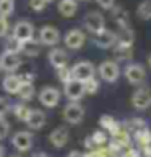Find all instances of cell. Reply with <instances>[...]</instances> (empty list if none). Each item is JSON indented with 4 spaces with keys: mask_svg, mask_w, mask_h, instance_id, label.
Segmentation results:
<instances>
[{
    "mask_svg": "<svg viewBox=\"0 0 151 157\" xmlns=\"http://www.w3.org/2000/svg\"><path fill=\"white\" fill-rule=\"evenodd\" d=\"M70 70H72V79L81 81V83L89 78H94V65L88 60L77 62Z\"/></svg>",
    "mask_w": 151,
    "mask_h": 157,
    "instance_id": "obj_1",
    "label": "cell"
},
{
    "mask_svg": "<svg viewBox=\"0 0 151 157\" xmlns=\"http://www.w3.org/2000/svg\"><path fill=\"white\" fill-rule=\"evenodd\" d=\"M62 115H63V120H65L67 123L78 125L85 117V109L81 107L78 102H70V104H67V105L63 107Z\"/></svg>",
    "mask_w": 151,
    "mask_h": 157,
    "instance_id": "obj_2",
    "label": "cell"
},
{
    "mask_svg": "<svg viewBox=\"0 0 151 157\" xmlns=\"http://www.w3.org/2000/svg\"><path fill=\"white\" fill-rule=\"evenodd\" d=\"M83 25H85L86 29L93 34H97L102 29H106V20H104L102 13H99V11H89V13L85 16Z\"/></svg>",
    "mask_w": 151,
    "mask_h": 157,
    "instance_id": "obj_3",
    "label": "cell"
},
{
    "mask_svg": "<svg viewBox=\"0 0 151 157\" xmlns=\"http://www.w3.org/2000/svg\"><path fill=\"white\" fill-rule=\"evenodd\" d=\"M11 36L16 40H20L21 44H25V42H28V40H31L34 37V26L30 21L21 20L13 26V34H11Z\"/></svg>",
    "mask_w": 151,
    "mask_h": 157,
    "instance_id": "obj_4",
    "label": "cell"
},
{
    "mask_svg": "<svg viewBox=\"0 0 151 157\" xmlns=\"http://www.w3.org/2000/svg\"><path fill=\"white\" fill-rule=\"evenodd\" d=\"M97 71H99V76L107 81V83H114L117 81L120 70H119V63L114 60H104L99 67H97Z\"/></svg>",
    "mask_w": 151,
    "mask_h": 157,
    "instance_id": "obj_5",
    "label": "cell"
},
{
    "mask_svg": "<svg viewBox=\"0 0 151 157\" xmlns=\"http://www.w3.org/2000/svg\"><path fill=\"white\" fill-rule=\"evenodd\" d=\"M59 40H60V33L55 26L46 25L41 28V31H39V44L41 45L54 47V45L59 44Z\"/></svg>",
    "mask_w": 151,
    "mask_h": 157,
    "instance_id": "obj_6",
    "label": "cell"
},
{
    "mask_svg": "<svg viewBox=\"0 0 151 157\" xmlns=\"http://www.w3.org/2000/svg\"><path fill=\"white\" fill-rule=\"evenodd\" d=\"M39 102L49 109L55 107L60 102V91L54 88V86H46V88L39 91Z\"/></svg>",
    "mask_w": 151,
    "mask_h": 157,
    "instance_id": "obj_7",
    "label": "cell"
},
{
    "mask_svg": "<svg viewBox=\"0 0 151 157\" xmlns=\"http://www.w3.org/2000/svg\"><path fill=\"white\" fill-rule=\"evenodd\" d=\"M63 94L70 102H78L81 97L85 96V89H83V83L77 79H70L63 84Z\"/></svg>",
    "mask_w": 151,
    "mask_h": 157,
    "instance_id": "obj_8",
    "label": "cell"
},
{
    "mask_svg": "<svg viewBox=\"0 0 151 157\" xmlns=\"http://www.w3.org/2000/svg\"><path fill=\"white\" fill-rule=\"evenodd\" d=\"M11 144L16 151L20 152H28L33 147V136L31 133L28 131H16L13 136H11Z\"/></svg>",
    "mask_w": 151,
    "mask_h": 157,
    "instance_id": "obj_9",
    "label": "cell"
},
{
    "mask_svg": "<svg viewBox=\"0 0 151 157\" xmlns=\"http://www.w3.org/2000/svg\"><path fill=\"white\" fill-rule=\"evenodd\" d=\"M125 78L130 84H141L145 78H146V73H145V68L140 63H130V65L125 67Z\"/></svg>",
    "mask_w": 151,
    "mask_h": 157,
    "instance_id": "obj_10",
    "label": "cell"
},
{
    "mask_svg": "<svg viewBox=\"0 0 151 157\" xmlns=\"http://www.w3.org/2000/svg\"><path fill=\"white\" fill-rule=\"evenodd\" d=\"M85 40H86V36L83 31L80 29H72L68 31L65 34V37H63V42H65V45L70 50H78L85 45Z\"/></svg>",
    "mask_w": 151,
    "mask_h": 157,
    "instance_id": "obj_11",
    "label": "cell"
},
{
    "mask_svg": "<svg viewBox=\"0 0 151 157\" xmlns=\"http://www.w3.org/2000/svg\"><path fill=\"white\" fill-rule=\"evenodd\" d=\"M21 65V60L16 54H10V52H2L0 55V70L7 71L8 75L16 71Z\"/></svg>",
    "mask_w": 151,
    "mask_h": 157,
    "instance_id": "obj_12",
    "label": "cell"
},
{
    "mask_svg": "<svg viewBox=\"0 0 151 157\" xmlns=\"http://www.w3.org/2000/svg\"><path fill=\"white\" fill-rule=\"evenodd\" d=\"M68 138H70V135H68V130H67V128H65V126H57L55 130L50 131L49 141H50V144H52L54 147L60 149V147H63V146L68 143Z\"/></svg>",
    "mask_w": 151,
    "mask_h": 157,
    "instance_id": "obj_13",
    "label": "cell"
},
{
    "mask_svg": "<svg viewBox=\"0 0 151 157\" xmlns=\"http://www.w3.org/2000/svg\"><path fill=\"white\" fill-rule=\"evenodd\" d=\"M132 104L137 110H145L151 105V99H149V91L146 88H140L138 91L133 92L132 96Z\"/></svg>",
    "mask_w": 151,
    "mask_h": 157,
    "instance_id": "obj_14",
    "label": "cell"
},
{
    "mask_svg": "<svg viewBox=\"0 0 151 157\" xmlns=\"http://www.w3.org/2000/svg\"><path fill=\"white\" fill-rule=\"evenodd\" d=\"M94 44L99 49H111L115 45V33L109 29H102L101 33L94 34Z\"/></svg>",
    "mask_w": 151,
    "mask_h": 157,
    "instance_id": "obj_15",
    "label": "cell"
},
{
    "mask_svg": "<svg viewBox=\"0 0 151 157\" xmlns=\"http://www.w3.org/2000/svg\"><path fill=\"white\" fill-rule=\"evenodd\" d=\"M47 57H49L50 65L54 67V68L67 67V63H68V55H67V52L63 50V49H59V47L50 49L49 54H47Z\"/></svg>",
    "mask_w": 151,
    "mask_h": 157,
    "instance_id": "obj_16",
    "label": "cell"
},
{
    "mask_svg": "<svg viewBox=\"0 0 151 157\" xmlns=\"http://www.w3.org/2000/svg\"><path fill=\"white\" fill-rule=\"evenodd\" d=\"M26 123L31 130H41L46 125V113L41 110H31L30 117L26 118Z\"/></svg>",
    "mask_w": 151,
    "mask_h": 157,
    "instance_id": "obj_17",
    "label": "cell"
},
{
    "mask_svg": "<svg viewBox=\"0 0 151 157\" xmlns=\"http://www.w3.org/2000/svg\"><path fill=\"white\" fill-rule=\"evenodd\" d=\"M57 10H59V13L62 16H65V18H70L77 13L78 10V3L77 0H60L59 5H57Z\"/></svg>",
    "mask_w": 151,
    "mask_h": 157,
    "instance_id": "obj_18",
    "label": "cell"
},
{
    "mask_svg": "<svg viewBox=\"0 0 151 157\" xmlns=\"http://www.w3.org/2000/svg\"><path fill=\"white\" fill-rule=\"evenodd\" d=\"M2 86H3V89L7 91V92H10V94H16L18 89H20V86H21L20 76H18V75H15V73L7 75V76L3 78Z\"/></svg>",
    "mask_w": 151,
    "mask_h": 157,
    "instance_id": "obj_19",
    "label": "cell"
},
{
    "mask_svg": "<svg viewBox=\"0 0 151 157\" xmlns=\"http://www.w3.org/2000/svg\"><path fill=\"white\" fill-rule=\"evenodd\" d=\"M122 126H124L125 130L130 133V136H132V135L135 136V135H138L140 131H143V130H146V128H148L146 121H145L143 118H130L129 121H125Z\"/></svg>",
    "mask_w": 151,
    "mask_h": 157,
    "instance_id": "obj_20",
    "label": "cell"
},
{
    "mask_svg": "<svg viewBox=\"0 0 151 157\" xmlns=\"http://www.w3.org/2000/svg\"><path fill=\"white\" fill-rule=\"evenodd\" d=\"M133 39H135V34L129 28H119V33L115 34V44L120 45H132L133 47Z\"/></svg>",
    "mask_w": 151,
    "mask_h": 157,
    "instance_id": "obj_21",
    "label": "cell"
},
{
    "mask_svg": "<svg viewBox=\"0 0 151 157\" xmlns=\"http://www.w3.org/2000/svg\"><path fill=\"white\" fill-rule=\"evenodd\" d=\"M99 125H101V128L104 131L111 133V135H114L115 131H119V128H120V123L112 117V115H101Z\"/></svg>",
    "mask_w": 151,
    "mask_h": 157,
    "instance_id": "obj_22",
    "label": "cell"
},
{
    "mask_svg": "<svg viewBox=\"0 0 151 157\" xmlns=\"http://www.w3.org/2000/svg\"><path fill=\"white\" fill-rule=\"evenodd\" d=\"M112 141L115 144H119L120 147H129L130 146V141H132V136H130V133L120 125L119 131H115L114 135H112Z\"/></svg>",
    "mask_w": 151,
    "mask_h": 157,
    "instance_id": "obj_23",
    "label": "cell"
},
{
    "mask_svg": "<svg viewBox=\"0 0 151 157\" xmlns=\"http://www.w3.org/2000/svg\"><path fill=\"white\" fill-rule=\"evenodd\" d=\"M112 16H114V20L117 21V25L119 28H129V13L125 11V8H122V7H114L112 10Z\"/></svg>",
    "mask_w": 151,
    "mask_h": 157,
    "instance_id": "obj_24",
    "label": "cell"
},
{
    "mask_svg": "<svg viewBox=\"0 0 151 157\" xmlns=\"http://www.w3.org/2000/svg\"><path fill=\"white\" fill-rule=\"evenodd\" d=\"M114 55L119 60H130L133 57V47L132 45H120L115 44L114 45Z\"/></svg>",
    "mask_w": 151,
    "mask_h": 157,
    "instance_id": "obj_25",
    "label": "cell"
},
{
    "mask_svg": "<svg viewBox=\"0 0 151 157\" xmlns=\"http://www.w3.org/2000/svg\"><path fill=\"white\" fill-rule=\"evenodd\" d=\"M34 92H36V89H34L33 83H21L16 94H18L20 99H23V101H31V99L34 97Z\"/></svg>",
    "mask_w": 151,
    "mask_h": 157,
    "instance_id": "obj_26",
    "label": "cell"
},
{
    "mask_svg": "<svg viewBox=\"0 0 151 157\" xmlns=\"http://www.w3.org/2000/svg\"><path fill=\"white\" fill-rule=\"evenodd\" d=\"M39 50H41V44H39V40H34V39L28 40V42L21 45V52H25L30 57H36L39 54Z\"/></svg>",
    "mask_w": 151,
    "mask_h": 157,
    "instance_id": "obj_27",
    "label": "cell"
},
{
    "mask_svg": "<svg viewBox=\"0 0 151 157\" xmlns=\"http://www.w3.org/2000/svg\"><path fill=\"white\" fill-rule=\"evenodd\" d=\"M137 15L141 20H151V0H143L137 8Z\"/></svg>",
    "mask_w": 151,
    "mask_h": 157,
    "instance_id": "obj_28",
    "label": "cell"
},
{
    "mask_svg": "<svg viewBox=\"0 0 151 157\" xmlns=\"http://www.w3.org/2000/svg\"><path fill=\"white\" fill-rule=\"evenodd\" d=\"M30 112H31V109L25 105V104H15L13 105V113H15V117L21 120V121H26V118L30 117Z\"/></svg>",
    "mask_w": 151,
    "mask_h": 157,
    "instance_id": "obj_29",
    "label": "cell"
},
{
    "mask_svg": "<svg viewBox=\"0 0 151 157\" xmlns=\"http://www.w3.org/2000/svg\"><path fill=\"white\" fill-rule=\"evenodd\" d=\"M21 42L16 40L13 36H8L7 37V42H5V52H10V54H16L18 55L21 52Z\"/></svg>",
    "mask_w": 151,
    "mask_h": 157,
    "instance_id": "obj_30",
    "label": "cell"
},
{
    "mask_svg": "<svg viewBox=\"0 0 151 157\" xmlns=\"http://www.w3.org/2000/svg\"><path fill=\"white\" fill-rule=\"evenodd\" d=\"M15 10V0H0V16L7 18Z\"/></svg>",
    "mask_w": 151,
    "mask_h": 157,
    "instance_id": "obj_31",
    "label": "cell"
},
{
    "mask_svg": "<svg viewBox=\"0 0 151 157\" xmlns=\"http://www.w3.org/2000/svg\"><path fill=\"white\" fill-rule=\"evenodd\" d=\"M133 138H135V141H137V144H138L140 147H141V146H146V144H151V131H149V128L140 131L138 135H135Z\"/></svg>",
    "mask_w": 151,
    "mask_h": 157,
    "instance_id": "obj_32",
    "label": "cell"
},
{
    "mask_svg": "<svg viewBox=\"0 0 151 157\" xmlns=\"http://www.w3.org/2000/svg\"><path fill=\"white\" fill-rule=\"evenodd\" d=\"M83 89H85V94H96L97 89H99V81L96 78H89L83 81Z\"/></svg>",
    "mask_w": 151,
    "mask_h": 157,
    "instance_id": "obj_33",
    "label": "cell"
},
{
    "mask_svg": "<svg viewBox=\"0 0 151 157\" xmlns=\"http://www.w3.org/2000/svg\"><path fill=\"white\" fill-rule=\"evenodd\" d=\"M89 138L93 139V143H94L96 147H102L104 144L107 143V135H106V133H104L102 130H96Z\"/></svg>",
    "mask_w": 151,
    "mask_h": 157,
    "instance_id": "obj_34",
    "label": "cell"
},
{
    "mask_svg": "<svg viewBox=\"0 0 151 157\" xmlns=\"http://www.w3.org/2000/svg\"><path fill=\"white\" fill-rule=\"evenodd\" d=\"M57 78H59L63 84L67 83V81L72 79V70L68 67H62V68H57Z\"/></svg>",
    "mask_w": 151,
    "mask_h": 157,
    "instance_id": "obj_35",
    "label": "cell"
},
{
    "mask_svg": "<svg viewBox=\"0 0 151 157\" xmlns=\"http://www.w3.org/2000/svg\"><path fill=\"white\" fill-rule=\"evenodd\" d=\"M10 112V102L5 97H0V118H5V115Z\"/></svg>",
    "mask_w": 151,
    "mask_h": 157,
    "instance_id": "obj_36",
    "label": "cell"
},
{
    "mask_svg": "<svg viewBox=\"0 0 151 157\" xmlns=\"http://www.w3.org/2000/svg\"><path fill=\"white\" fill-rule=\"evenodd\" d=\"M8 131H10V125L5 118H0V139L7 138L8 136Z\"/></svg>",
    "mask_w": 151,
    "mask_h": 157,
    "instance_id": "obj_37",
    "label": "cell"
},
{
    "mask_svg": "<svg viewBox=\"0 0 151 157\" xmlns=\"http://www.w3.org/2000/svg\"><path fill=\"white\" fill-rule=\"evenodd\" d=\"M46 3L44 0H30V7L34 10V11H42L46 8Z\"/></svg>",
    "mask_w": 151,
    "mask_h": 157,
    "instance_id": "obj_38",
    "label": "cell"
},
{
    "mask_svg": "<svg viewBox=\"0 0 151 157\" xmlns=\"http://www.w3.org/2000/svg\"><path fill=\"white\" fill-rule=\"evenodd\" d=\"M8 29H10L8 20H7V18H2V16H0V37L7 36V34H8Z\"/></svg>",
    "mask_w": 151,
    "mask_h": 157,
    "instance_id": "obj_39",
    "label": "cell"
},
{
    "mask_svg": "<svg viewBox=\"0 0 151 157\" xmlns=\"http://www.w3.org/2000/svg\"><path fill=\"white\" fill-rule=\"evenodd\" d=\"M96 2L104 10H112L115 7V0H96Z\"/></svg>",
    "mask_w": 151,
    "mask_h": 157,
    "instance_id": "obj_40",
    "label": "cell"
},
{
    "mask_svg": "<svg viewBox=\"0 0 151 157\" xmlns=\"http://www.w3.org/2000/svg\"><path fill=\"white\" fill-rule=\"evenodd\" d=\"M138 152H140L141 157H151V144H146V146H141L138 149Z\"/></svg>",
    "mask_w": 151,
    "mask_h": 157,
    "instance_id": "obj_41",
    "label": "cell"
},
{
    "mask_svg": "<svg viewBox=\"0 0 151 157\" xmlns=\"http://www.w3.org/2000/svg\"><path fill=\"white\" fill-rule=\"evenodd\" d=\"M18 76H20L21 83H33V79H34L33 73H23V75H18Z\"/></svg>",
    "mask_w": 151,
    "mask_h": 157,
    "instance_id": "obj_42",
    "label": "cell"
},
{
    "mask_svg": "<svg viewBox=\"0 0 151 157\" xmlns=\"http://www.w3.org/2000/svg\"><path fill=\"white\" fill-rule=\"evenodd\" d=\"M83 157H99V154H97V151H88V152H85Z\"/></svg>",
    "mask_w": 151,
    "mask_h": 157,
    "instance_id": "obj_43",
    "label": "cell"
},
{
    "mask_svg": "<svg viewBox=\"0 0 151 157\" xmlns=\"http://www.w3.org/2000/svg\"><path fill=\"white\" fill-rule=\"evenodd\" d=\"M67 157H83V154H81L80 151H70V152L67 154Z\"/></svg>",
    "mask_w": 151,
    "mask_h": 157,
    "instance_id": "obj_44",
    "label": "cell"
},
{
    "mask_svg": "<svg viewBox=\"0 0 151 157\" xmlns=\"http://www.w3.org/2000/svg\"><path fill=\"white\" fill-rule=\"evenodd\" d=\"M33 157H50V155L47 152H42V151H41V152H34Z\"/></svg>",
    "mask_w": 151,
    "mask_h": 157,
    "instance_id": "obj_45",
    "label": "cell"
},
{
    "mask_svg": "<svg viewBox=\"0 0 151 157\" xmlns=\"http://www.w3.org/2000/svg\"><path fill=\"white\" fill-rule=\"evenodd\" d=\"M5 155V149H3V146H0V157H3Z\"/></svg>",
    "mask_w": 151,
    "mask_h": 157,
    "instance_id": "obj_46",
    "label": "cell"
},
{
    "mask_svg": "<svg viewBox=\"0 0 151 157\" xmlns=\"http://www.w3.org/2000/svg\"><path fill=\"white\" fill-rule=\"evenodd\" d=\"M148 65L151 67V55H149V59H148Z\"/></svg>",
    "mask_w": 151,
    "mask_h": 157,
    "instance_id": "obj_47",
    "label": "cell"
},
{
    "mask_svg": "<svg viewBox=\"0 0 151 157\" xmlns=\"http://www.w3.org/2000/svg\"><path fill=\"white\" fill-rule=\"evenodd\" d=\"M44 2H46V3H49V2H52V0H44Z\"/></svg>",
    "mask_w": 151,
    "mask_h": 157,
    "instance_id": "obj_48",
    "label": "cell"
},
{
    "mask_svg": "<svg viewBox=\"0 0 151 157\" xmlns=\"http://www.w3.org/2000/svg\"><path fill=\"white\" fill-rule=\"evenodd\" d=\"M11 157H21V155H11Z\"/></svg>",
    "mask_w": 151,
    "mask_h": 157,
    "instance_id": "obj_49",
    "label": "cell"
},
{
    "mask_svg": "<svg viewBox=\"0 0 151 157\" xmlns=\"http://www.w3.org/2000/svg\"><path fill=\"white\" fill-rule=\"evenodd\" d=\"M149 99H151V92H149Z\"/></svg>",
    "mask_w": 151,
    "mask_h": 157,
    "instance_id": "obj_50",
    "label": "cell"
},
{
    "mask_svg": "<svg viewBox=\"0 0 151 157\" xmlns=\"http://www.w3.org/2000/svg\"><path fill=\"white\" fill-rule=\"evenodd\" d=\"M83 2H86V0H83Z\"/></svg>",
    "mask_w": 151,
    "mask_h": 157,
    "instance_id": "obj_51",
    "label": "cell"
}]
</instances>
